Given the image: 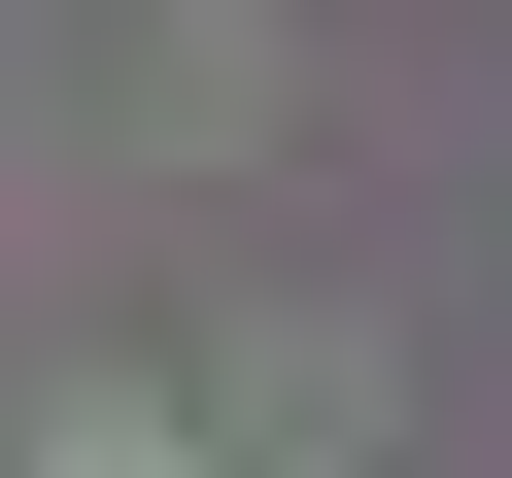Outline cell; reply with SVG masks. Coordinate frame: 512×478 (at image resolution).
<instances>
[{
  "mask_svg": "<svg viewBox=\"0 0 512 478\" xmlns=\"http://www.w3.org/2000/svg\"><path fill=\"white\" fill-rule=\"evenodd\" d=\"M35 478H205V444H171V410H35Z\"/></svg>",
  "mask_w": 512,
  "mask_h": 478,
  "instance_id": "6da1fadb",
  "label": "cell"
}]
</instances>
